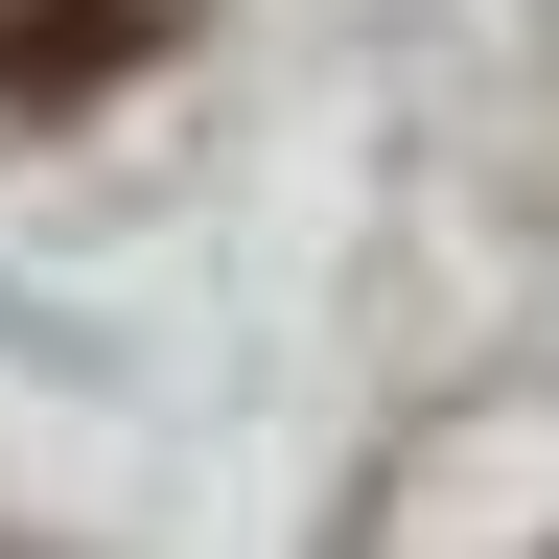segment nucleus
<instances>
[{
    "label": "nucleus",
    "instance_id": "f257e3e1",
    "mask_svg": "<svg viewBox=\"0 0 559 559\" xmlns=\"http://www.w3.org/2000/svg\"><path fill=\"white\" fill-rule=\"evenodd\" d=\"M164 47V0H0V117H94Z\"/></svg>",
    "mask_w": 559,
    "mask_h": 559
}]
</instances>
